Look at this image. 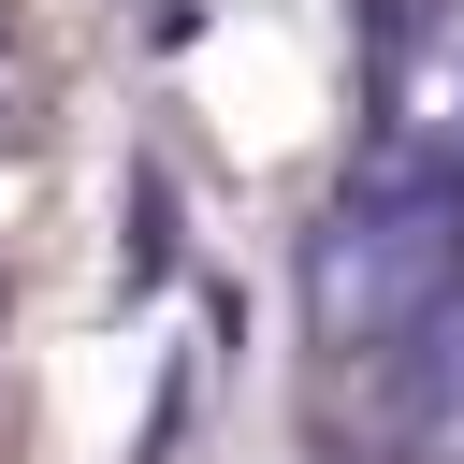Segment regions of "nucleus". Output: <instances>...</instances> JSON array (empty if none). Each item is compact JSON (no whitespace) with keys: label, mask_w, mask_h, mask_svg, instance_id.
Instances as JSON below:
<instances>
[{"label":"nucleus","mask_w":464,"mask_h":464,"mask_svg":"<svg viewBox=\"0 0 464 464\" xmlns=\"http://www.w3.org/2000/svg\"><path fill=\"white\" fill-rule=\"evenodd\" d=\"M406 435L464 464V276H450V304H435L420 348H406Z\"/></svg>","instance_id":"obj_3"},{"label":"nucleus","mask_w":464,"mask_h":464,"mask_svg":"<svg viewBox=\"0 0 464 464\" xmlns=\"http://www.w3.org/2000/svg\"><path fill=\"white\" fill-rule=\"evenodd\" d=\"M450 276H464V188L348 174L334 218L304 232V334L334 362H406L420 319L450 304Z\"/></svg>","instance_id":"obj_1"},{"label":"nucleus","mask_w":464,"mask_h":464,"mask_svg":"<svg viewBox=\"0 0 464 464\" xmlns=\"http://www.w3.org/2000/svg\"><path fill=\"white\" fill-rule=\"evenodd\" d=\"M44 130V58H29V29L0 14V145H29Z\"/></svg>","instance_id":"obj_4"},{"label":"nucleus","mask_w":464,"mask_h":464,"mask_svg":"<svg viewBox=\"0 0 464 464\" xmlns=\"http://www.w3.org/2000/svg\"><path fill=\"white\" fill-rule=\"evenodd\" d=\"M377 174L464 188V0H392V29H377Z\"/></svg>","instance_id":"obj_2"}]
</instances>
